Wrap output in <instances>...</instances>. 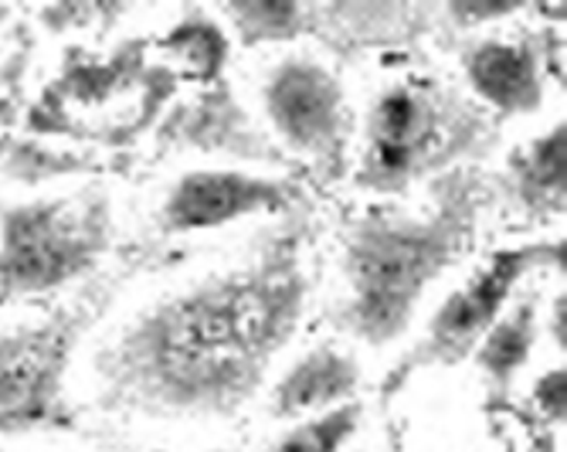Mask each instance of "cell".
Here are the masks:
<instances>
[{
	"label": "cell",
	"instance_id": "obj_1",
	"mask_svg": "<svg viewBox=\"0 0 567 452\" xmlns=\"http://www.w3.org/2000/svg\"><path fill=\"white\" fill-rule=\"evenodd\" d=\"M306 208L248 253L143 307L92 361L102 409L161 422H221L262 391L306 299Z\"/></svg>",
	"mask_w": 567,
	"mask_h": 452
},
{
	"label": "cell",
	"instance_id": "obj_6",
	"mask_svg": "<svg viewBox=\"0 0 567 452\" xmlns=\"http://www.w3.org/2000/svg\"><path fill=\"white\" fill-rule=\"evenodd\" d=\"M113 242V197L99 184L0 205V307L85 279Z\"/></svg>",
	"mask_w": 567,
	"mask_h": 452
},
{
	"label": "cell",
	"instance_id": "obj_5",
	"mask_svg": "<svg viewBox=\"0 0 567 452\" xmlns=\"http://www.w3.org/2000/svg\"><path fill=\"white\" fill-rule=\"evenodd\" d=\"M150 38H133L106 59H95L89 52L69 55L62 72L41 89L38 103L31 106L28 130L38 136H72L123 146L143 130L116 103H126V110L140 113L157 130L164 113L174 106L184 79L164 62L150 65Z\"/></svg>",
	"mask_w": 567,
	"mask_h": 452
},
{
	"label": "cell",
	"instance_id": "obj_20",
	"mask_svg": "<svg viewBox=\"0 0 567 452\" xmlns=\"http://www.w3.org/2000/svg\"><path fill=\"white\" fill-rule=\"evenodd\" d=\"M126 4H48L41 8V24L55 34L65 31H92V28H116L126 18Z\"/></svg>",
	"mask_w": 567,
	"mask_h": 452
},
{
	"label": "cell",
	"instance_id": "obj_3",
	"mask_svg": "<svg viewBox=\"0 0 567 452\" xmlns=\"http://www.w3.org/2000/svg\"><path fill=\"white\" fill-rule=\"evenodd\" d=\"M493 140L489 116L439 79H398L374 95L353 184L368 194H404L466 167Z\"/></svg>",
	"mask_w": 567,
	"mask_h": 452
},
{
	"label": "cell",
	"instance_id": "obj_8",
	"mask_svg": "<svg viewBox=\"0 0 567 452\" xmlns=\"http://www.w3.org/2000/svg\"><path fill=\"white\" fill-rule=\"evenodd\" d=\"M262 110L282 154L306 161L323 181L343 177L353 120L347 92L327 65L306 55L276 62L266 75Z\"/></svg>",
	"mask_w": 567,
	"mask_h": 452
},
{
	"label": "cell",
	"instance_id": "obj_16",
	"mask_svg": "<svg viewBox=\"0 0 567 452\" xmlns=\"http://www.w3.org/2000/svg\"><path fill=\"white\" fill-rule=\"evenodd\" d=\"M153 52H161L181 79L215 85L225 82L228 62H231V34L221 21H215L204 11H187L177 18L161 38H153Z\"/></svg>",
	"mask_w": 567,
	"mask_h": 452
},
{
	"label": "cell",
	"instance_id": "obj_7",
	"mask_svg": "<svg viewBox=\"0 0 567 452\" xmlns=\"http://www.w3.org/2000/svg\"><path fill=\"white\" fill-rule=\"evenodd\" d=\"M564 263H567L564 238L496 248L486 263H480L470 273L466 282L442 299L435 314L429 317L422 340L411 350H404L401 361H394V368L384 374L381 381L384 405L391 398H398L415 374L429 368H455L462 361H470L486 330L499 320L509 299L517 296V289L540 273L564 276Z\"/></svg>",
	"mask_w": 567,
	"mask_h": 452
},
{
	"label": "cell",
	"instance_id": "obj_4",
	"mask_svg": "<svg viewBox=\"0 0 567 452\" xmlns=\"http://www.w3.org/2000/svg\"><path fill=\"white\" fill-rule=\"evenodd\" d=\"M161 259L157 245H143L75 304L0 333V435L55 432L75 422L65 401V378L79 343L113 310L120 292L150 266H161Z\"/></svg>",
	"mask_w": 567,
	"mask_h": 452
},
{
	"label": "cell",
	"instance_id": "obj_15",
	"mask_svg": "<svg viewBox=\"0 0 567 452\" xmlns=\"http://www.w3.org/2000/svg\"><path fill=\"white\" fill-rule=\"evenodd\" d=\"M537 337H540V289L520 286L517 296L499 314V320L486 330L470 361L486 374V381L496 391H509L517 374L530 364Z\"/></svg>",
	"mask_w": 567,
	"mask_h": 452
},
{
	"label": "cell",
	"instance_id": "obj_25",
	"mask_svg": "<svg viewBox=\"0 0 567 452\" xmlns=\"http://www.w3.org/2000/svg\"><path fill=\"white\" fill-rule=\"evenodd\" d=\"M0 14H8V8H4V4H0Z\"/></svg>",
	"mask_w": 567,
	"mask_h": 452
},
{
	"label": "cell",
	"instance_id": "obj_13",
	"mask_svg": "<svg viewBox=\"0 0 567 452\" xmlns=\"http://www.w3.org/2000/svg\"><path fill=\"white\" fill-rule=\"evenodd\" d=\"M360 388V361L353 350L337 343H320L296 358L269 391L272 419H306L343 401H353Z\"/></svg>",
	"mask_w": 567,
	"mask_h": 452
},
{
	"label": "cell",
	"instance_id": "obj_19",
	"mask_svg": "<svg viewBox=\"0 0 567 452\" xmlns=\"http://www.w3.org/2000/svg\"><path fill=\"white\" fill-rule=\"evenodd\" d=\"M360 419H364V405H360L357 398L343 401V405H337V409L296 419L272 442L269 452H340L357 435Z\"/></svg>",
	"mask_w": 567,
	"mask_h": 452
},
{
	"label": "cell",
	"instance_id": "obj_14",
	"mask_svg": "<svg viewBox=\"0 0 567 452\" xmlns=\"http://www.w3.org/2000/svg\"><path fill=\"white\" fill-rule=\"evenodd\" d=\"M506 191L527 222L564 218L567 205V126L564 120L517 146L506 161Z\"/></svg>",
	"mask_w": 567,
	"mask_h": 452
},
{
	"label": "cell",
	"instance_id": "obj_11",
	"mask_svg": "<svg viewBox=\"0 0 567 452\" xmlns=\"http://www.w3.org/2000/svg\"><path fill=\"white\" fill-rule=\"evenodd\" d=\"M153 133H157V146L164 154L187 150V154L228 157L245 164H272V167L289 164L279 143L269 140L245 113L228 82L204 85L197 95L174 103Z\"/></svg>",
	"mask_w": 567,
	"mask_h": 452
},
{
	"label": "cell",
	"instance_id": "obj_18",
	"mask_svg": "<svg viewBox=\"0 0 567 452\" xmlns=\"http://www.w3.org/2000/svg\"><path fill=\"white\" fill-rule=\"evenodd\" d=\"M0 171L18 184L38 187V184H55V181L99 174L102 161L85 157V154H72V150H55L41 140L0 136Z\"/></svg>",
	"mask_w": 567,
	"mask_h": 452
},
{
	"label": "cell",
	"instance_id": "obj_2",
	"mask_svg": "<svg viewBox=\"0 0 567 452\" xmlns=\"http://www.w3.org/2000/svg\"><path fill=\"white\" fill-rule=\"evenodd\" d=\"M489 181L480 167H455L429 184L419 212H364L343 238L340 273L347 299L337 327L368 347L408 333L429 289L476 245Z\"/></svg>",
	"mask_w": 567,
	"mask_h": 452
},
{
	"label": "cell",
	"instance_id": "obj_17",
	"mask_svg": "<svg viewBox=\"0 0 567 452\" xmlns=\"http://www.w3.org/2000/svg\"><path fill=\"white\" fill-rule=\"evenodd\" d=\"M218 11L241 48L289 44L309 34V4L302 0H235Z\"/></svg>",
	"mask_w": 567,
	"mask_h": 452
},
{
	"label": "cell",
	"instance_id": "obj_9",
	"mask_svg": "<svg viewBox=\"0 0 567 452\" xmlns=\"http://www.w3.org/2000/svg\"><path fill=\"white\" fill-rule=\"evenodd\" d=\"M306 208V194L289 177H266L235 167H197L181 174L157 215L164 238L215 232L255 215H292Z\"/></svg>",
	"mask_w": 567,
	"mask_h": 452
},
{
	"label": "cell",
	"instance_id": "obj_12",
	"mask_svg": "<svg viewBox=\"0 0 567 452\" xmlns=\"http://www.w3.org/2000/svg\"><path fill=\"white\" fill-rule=\"evenodd\" d=\"M435 14V4H398V0L309 4V34L333 48L337 55L398 52V48L419 44L432 31Z\"/></svg>",
	"mask_w": 567,
	"mask_h": 452
},
{
	"label": "cell",
	"instance_id": "obj_23",
	"mask_svg": "<svg viewBox=\"0 0 567 452\" xmlns=\"http://www.w3.org/2000/svg\"><path fill=\"white\" fill-rule=\"evenodd\" d=\"M547 333H550V343L560 350V358H564V350H567V296H564V292H557V296L550 299Z\"/></svg>",
	"mask_w": 567,
	"mask_h": 452
},
{
	"label": "cell",
	"instance_id": "obj_22",
	"mask_svg": "<svg viewBox=\"0 0 567 452\" xmlns=\"http://www.w3.org/2000/svg\"><path fill=\"white\" fill-rule=\"evenodd\" d=\"M530 401L547 429H564V419H567V371H564V364L550 368L537 378Z\"/></svg>",
	"mask_w": 567,
	"mask_h": 452
},
{
	"label": "cell",
	"instance_id": "obj_24",
	"mask_svg": "<svg viewBox=\"0 0 567 452\" xmlns=\"http://www.w3.org/2000/svg\"><path fill=\"white\" fill-rule=\"evenodd\" d=\"M146 452H174V449H146ZM204 452H225V449H204Z\"/></svg>",
	"mask_w": 567,
	"mask_h": 452
},
{
	"label": "cell",
	"instance_id": "obj_21",
	"mask_svg": "<svg viewBox=\"0 0 567 452\" xmlns=\"http://www.w3.org/2000/svg\"><path fill=\"white\" fill-rule=\"evenodd\" d=\"M534 4H520V0H452V4H442L439 14L455 24L458 31H473L483 24H496V21H509L524 11H530Z\"/></svg>",
	"mask_w": 567,
	"mask_h": 452
},
{
	"label": "cell",
	"instance_id": "obj_10",
	"mask_svg": "<svg viewBox=\"0 0 567 452\" xmlns=\"http://www.w3.org/2000/svg\"><path fill=\"white\" fill-rule=\"evenodd\" d=\"M564 48L554 28L540 31L537 38L503 41V38H480L462 48V75L470 92L496 116H534L544 106L547 75H564Z\"/></svg>",
	"mask_w": 567,
	"mask_h": 452
}]
</instances>
